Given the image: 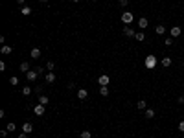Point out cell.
Instances as JSON below:
<instances>
[{
	"label": "cell",
	"instance_id": "obj_1",
	"mask_svg": "<svg viewBox=\"0 0 184 138\" xmlns=\"http://www.w3.org/2000/svg\"><path fill=\"white\" fill-rule=\"evenodd\" d=\"M133 20H135V15H133L131 11H123V13H122V22L125 26H131Z\"/></svg>",
	"mask_w": 184,
	"mask_h": 138
},
{
	"label": "cell",
	"instance_id": "obj_2",
	"mask_svg": "<svg viewBox=\"0 0 184 138\" xmlns=\"http://www.w3.org/2000/svg\"><path fill=\"white\" fill-rule=\"evenodd\" d=\"M42 72V68H35V70H30L28 74H26V79H28L30 83H33L35 79H37V76Z\"/></svg>",
	"mask_w": 184,
	"mask_h": 138
},
{
	"label": "cell",
	"instance_id": "obj_3",
	"mask_svg": "<svg viewBox=\"0 0 184 138\" xmlns=\"http://www.w3.org/2000/svg\"><path fill=\"white\" fill-rule=\"evenodd\" d=\"M181 33H182L181 26H171V28H169V35H171V37H173V39L181 37Z\"/></svg>",
	"mask_w": 184,
	"mask_h": 138
},
{
	"label": "cell",
	"instance_id": "obj_4",
	"mask_svg": "<svg viewBox=\"0 0 184 138\" xmlns=\"http://www.w3.org/2000/svg\"><path fill=\"white\" fill-rule=\"evenodd\" d=\"M109 81H111V77H109L107 74H101V76L98 77V85H100V86H107Z\"/></svg>",
	"mask_w": 184,
	"mask_h": 138
},
{
	"label": "cell",
	"instance_id": "obj_5",
	"mask_svg": "<svg viewBox=\"0 0 184 138\" xmlns=\"http://www.w3.org/2000/svg\"><path fill=\"white\" fill-rule=\"evenodd\" d=\"M46 105H42V103H39V105H35V107H33V112H35V116H39V118H41L42 116V114H44L46 112Z\"/></svg>",
	"mask_w": 184,
	"mask_h": 138
},
{
	"label": "cell",
	"instance_id": "obj_6",
	"mask_svg": "<svg viewBox=\"0 0 184 138\" xmlns=\"http://www.w3.org/2000/svg\"><path fill=\"white\" fill-rule=\"evenodd\" d=\"M144 63H146V66H147V68H153V66L156 65V57H155V55H147Z\"/></svg>",
	"mask_w": 184,
	"mask_h": 138
},
{
	"label": "cell",
	"instance_id": "obj_7",
	"mask_svg": "<svg viewBox=\"0 0 184 138\" xmlns=\"http://www.w3.org/2000/svg\"><path fill=\"white\" fill-rule=\"evenodd\" d=\"M87 98H88V92H87V88H79V90H77V100H87Z\"/></svg>",
	"mask_w": 184,
	"mask_h": 138
},
{
	"label": "cell",
	"instance_id": "obj_8",
	"mask_svg": "<svg viewBox=\"0 0 184 138\" xmlns=\"http://www.w3.org/2000/svg\"><path fill=\"white\" fill-rule=\"evenodd\" d=\"M18 68H20V72H22V74H28L30 70H31V68H30V63H28V61H22Z\"/></svg>",
	"mask_w": 184,
	"mask_h": 138
},
{
	"label": "cell",
	"instance_id": "obj_9",
	"mask_svg": "<svg viewBox=\"0 0 184 138\" xmlns=\"http://www.w3.org/2000/svg\"><path fill=\"white\" fill-rule=\"evenodd\" d=\"M31 131H33V125H31L30 121H24V125H22V133H26V135H30Z\"/></svg>",
	"mask_w": 184,
	"mask_h": 138
},
{
	"label": "cell",
	"instance_id": "obj_10",
	"mask_svg": "<svg viewBox=\"0 0 184 138\" xmlns=\"http://www.w3.org/2000/svg\"><path fill=\"white\" fill-rule=\"evenodd\" d=\"M147 24H149V22H147V18H146V17L138 18V28H140V30H146V28H147Z\"/></svg>",
	"mask_w": 184,
	"mask_h": 138
},
{
	"label": "cell",
	"instance_id": "obj_11",
	"mask_svg": "<svg viewBox=\"0 0 184 138\" xmlns=\"http://www.w3.org/2000/svg\"><path fill=\"white\" fill-rule=\"evenodd\" d=\"M30 55H31V59H39L41 57V48H31Z\"/></svg>",
	"mask_w": 184,
	"mask_h": 138
},
{
	"label": "cell",
	"instance_id": "obj_12",
	"mask_svg": "<svg viewBox=\"0 0 184 138\" xmlns=\"http://www.w3.org/2000/svg\"><path fill=\"white\" fill-rule=\"evenodd\" d=\"M136 107H138L140 110H146L147 109V101L146 100H138V101H136Z\"/></svg>",
	"mask_w": 184,
	"mask_h": 138
},
{
	"label": "cell",
	"instance_id": "obj_13",
	"mask_svg": "<svg viewBox=\"0 0 184 138\" xmlns=\"http://www.w3.org/2000/svg\"><path fill=\"white\" fill-rule=\"evenodd\" d=\"M123 35H127V37H135V31H133V28H129V26H125L123 28Z\"/></svg>",
	"mask_w": 184,
	"mask_h": 138
},
{
	"label": "cell",
	"instance_id": "obj_14",
	"mask_svg": "<svg viewBox=\"0 0 184 138\" xmlns=\"http://www.w3.org/2000/svg\"><path fill=\"white\" fill-rule=\"evenodd\" d=\"M144 116H146L147 120H151V118H155V110L153 109H146L144 110Z\"/></svg>",
	"mask_w": 184,
	"mask_h": 138
},
{
	"label": "cell",
	"instance_id": "obj_15",
	"mask_svg": "<svg viewBox=\"0 0 184 138\" xmlns=\"http://www.w3.org/2000/svg\"><path fill=\"white\" fill-rule=\"evenodd\" d=\"M31 92H33V88H31V86H28V85H26V86H22V96H26V98H28Z\"/></svg>",
	"mask_w": 184,
	"mask_h": 138
},
{
	"label": "cell",
	"instance_id": "obj_16",
	"mask_svg": "<svg viewBox=\"0 0 184 138\" xmlns=\"http://www.w3.org/2000/svg\"><path fill=\"white\" fill-rule=\"evenodd\" d=\"M20 13L24 15V17H28V15H31V7H28V6H22V7H20Z\"/></svg>",
	"mask_w": 184,
	"mask_h": 138
},
{
	"label": "cell",
	"instance_id": "obj_17",
	"mask_svg": "<svg viewBox=\"0 0 184 138\" xmlns=\"http://www.w3.org/2000/svg\"><path fill=\"white\" fill-rule=\"evenodd\" d=\"M160 63H162L164 68H168V66H171V57H162V61H160Z\"/></svg>",
	"mask_w": 184,
	"mask_h": 138
},
{
	"label": "cell",
	"instance_id": "obj_18",
	"mask_svg": "<svg viewBox=\"0 0 184 138\" xmlns=\"http://www.w3.org/2000/svg\"><path fill=\"white\" fill-rule=\"evenodd\" d=\"M53 81H55V74L48 72V74H46V83H53Z\"/></svg>",
	"mask_w": 184,
	"mask_h": 138
},
{
	"label": "cell",
	"instance_id": "obj_19",
	"mask_svg": "<svg viewBox=\"0 0 184 138\" xmlns=\"http://www.w3.org/2000/svg\"><path fill=\"white\" fill-rule=\"evenodd\" d=\"M48 101H50V98H48V96H42V94L39 96V103H42V105H48Z\"/></svg>",
	"mask_w": 184,
	"mask_h": 138
},
{
	"label": "cell",
	"instance_id": "obj_20",
	"mask_svg": "<svg viewBox=\"0 0 184 138\" xmlns=\"http://www.w3.org/2000/svg\"><path fill=\"white\" fill-rule=\"evenodd\" d=\"M155 33L156 35H164V33H166V28H164V26H156L155 28Z\"/></svg>",
	"mask_w": 184,
	"mask_h": 138
},
{
	"label": "cell",
	"instance_id": "obj_21",
	"mask_svg": "<svg viewBox=\"0 0 184 138\" xmlns=\"http://www.w3.org/2000/svg\"><path fill=\"white\" fill-rule=\"evenodd\" d=\"M79 136H81V138H92V133L85 129V131H81V135H79Z\"/></svg>",
	"mask_w": 184,
	"mask_h": 138
},
{
	"label": "cell",
	"instance_id": "obj_22",
	"mask_svg": "<svg viewBox=\"0 0 184 138\" xmlns=\"http://www.w3.org/2000/svg\"><path fill=\"white\" fill-rule=\"evenodd\" d=\"M100 94H101V96H109V88H107V86H100Z\"/></svg>",
	"mask_w": 184,
	"mask_h": 138
},
{
	"label": "cell",
	"instance_id": "obj_23",
	"mask_svg": "<svg viewBox=\"0 0 184 138\" xmlns=\"http://www.w3.org/2000/svg\"><path fill=\"white\" fill-rule=\"evenodd\" d=\"M11 50H13V48H11V46H6V44H4V46H2V53H4V55H7V53H11Z\"/></svg>",
	"mask_w": 184,
	"mask_h": 138
},
{
	"label": "cell",
	"instance_id": "obj_24",
	"mask_svg": "<svg viewBox=\"0 0 184 138\" xmlns=\"http://www.w3.org/2000/svg\"><path fill=\"white\" fill-rule=\"evenodd\" d=\"M6 129H7V131H9V133H13V131H15V129H17V127H15V123H13V121H9V123L6 125Z\"/></svg>",
	"mask_w": 184,
	"mask_h": 138
},
{
	"label": "cell",
	"instance_id": "obj_25",
	"mask_svg": "<svg viewBox=\"0 0 184 138\" xmlns=\"http://www.w3.org/2000/svg\"><path fill=\"white\" fill-rule=\"evenodd\" d=\"M135 37H136V41H146V35H144L142 31H138V33H136Z\"/></svg>",
	"mask_w": 184,
	"mask_h": 138
},
{
	"label": "cell",
	"instance_id": "obj_26",
	"mask_svg": "<svg viewBox=\"0 0 184 138\" xmlns=\"http://www.w3.org/2000/svg\"><path fill=\"white\" fill-rule=\"evenodd\" d=\"M53 68H55V65H53V61H48V63H46V70H50V72H52Z\"/></svg>",
	"mask_w": 184,
	"mask_h": 138
},
{
	"label": "cell",
	"instance_id": "obj_27",
	"mask_svg": "<svg viewBox=\"0 0 184 138\" xmlns=\"http://www.w3.org/2000/svg\"><path fill=\"white\" fill-rule=\"evenodd\" d=\"M9 85H18V77L11 76V77H9Z\"/></svg>",
	"mask_w": 184,
	"mask_h": 138
},
{
	"label": "cell",
	"instance_id": "obj_28",
	"mask_svg": "<svg viewBox=\"0 0 184 138\" xmlns=\"http://www.w3.org/2000/svg\"><path fill=\"white\" fill-rule=\"evenodd\" d=\"M164 44H166V46H171V44H173V37H168L166 41H164Z\"/></svg>",
	"mask_w": 184,
	"mask_h": 138
},
{
	"label": "cell",
	"instance_id": "obj_29",
	"mask_svg": "<svg viewBox=\"0 0 184 138\" xmlns=\"http://www.w3.org/2000/svg\"><path fill=\"white\" fill-rule=\"evenodd\" d=\"M7 133H9L7 129H2V131H0V136H2V138H6V136H7Z\"/></svg>",
	"mask_w": 184,
	"mask_h": 138
},
{
	"label": "cell",
	"instance_id": "obj_30",
	"mask_svg": "<svg viewBox=\"0 0 184 138\" xmlns=\"http://www.w3.org/2000/svg\"><path fill=\"white\" fill-rule=\"evenodd\" d=\"M4 70H6V63L0 61V72H4Z\"/></svg>",
	"mask_w": 184,
	"mask_h": 138
},
{
	"label": "cell",
	"instance_id": "obj_31",
	"mask_svg": "<svg viewBox=\"0 0 184 138\" xmlns=\"http://www.w3.org/2000/svg\"><path fill=\"white\" fill-rule=\"evenodd\" d=\"M35 92H37L39 96H41V92H42V86H41V85H39V86H35Z\"/></svg>",
	"mask_w": 184,
	"mask_h": 138
},
{
	"label": "cell",
	"instance_id": "obj_32",
	"mask_svg": "<svg viewBox=\"0 0 184 138\" xmlns=\"http://www.w3.org/2000/svg\"><path fill=\"white\" fill-rule=\"evenodd\" d=\"M179 131H181V133H184V120L181 121V123H179Z\"/></svg>",
	"mask_w": 184,
	"mask_h": 138
},
{
	"label": "cell",
	"instance_id": "obj_33",
	"mask_svg": "<svg viewBox=\"0 0 184 138\" xmlns=\"http://www.w3.org/2000/svg\"><path fill=\"white\" fill-rule=\"evenodd\" d=\"M127 2L129 0H120V6H127Z\"/></svg>",
	"mask_w": 184,
	"mask_h": 138
},
{
	"label": "cell",
	"instance_id": "obj_34",
	"mask_svg": "<svg viewBox=\"0 0 184 138\" xmlns=\"http://www.w3.org/2000/svg\"><path fill=\"white\" fill-rule=\"evenodd\" d=\"M18 138H28V135H26V133H22V135H18Z\"/></svg>",
	"mask_w": 184,
	"mask_h": 138
},
{
	"label": "cell",
	"instance_id": "obj_35",
	"mask_svg": "<svg viewBox=\"0 0 184 138\" xmlns=\"http://www.w3.org/2000/svg\"><path fill=\"white\" fill-rule=\"evenodd\" d=\"M179 103H184V96H181V98H179Z\"/></svg>",
	"mask_w": 184,
	"mask_h": 138
},
{
	"label": "cell",
	"instance_id": "obj_36",
	"mask_svg": "<svg viewBox=\"0 0 184 138\" xmlns=\"http://www.w3.org/2000/svg\"><path fill=\"white\" fill-rule=\"evenodd\" d=\"M39 2H41V4H46V2H48V0H39Z\"/></svg>",
	"mask_w": 184,
	"mask_h": 138
},
{
	"label": "cell",
	"instance_id": "obj_37",
	"mask_svg": "<svg viewBox=\"0 0 184 138\" xmlns=\"http://www.w3.org/2000/svg\"><path fill=\"white\" fill-rule=\"evenodd\" d=\"M17 2H18V4H24V2H26V0H17Z\"/></svg>",
	"mask_w": 184,
	"mask_h": 138
},
{
	"label": "cell",
	"instance_id": "obj_38",
	"mask_svg": "<svg viewBox=\"0 0 184 138\" xmlns=\"http://www.w3.org/2000/svg\"><path fill=\"white\" fill-rule=\"evenodd\" d=\"M74 2H79V0H74Z\"/></svg>",
	"mask_w": 184,
	"mask_h": 138
}]
</instances>
